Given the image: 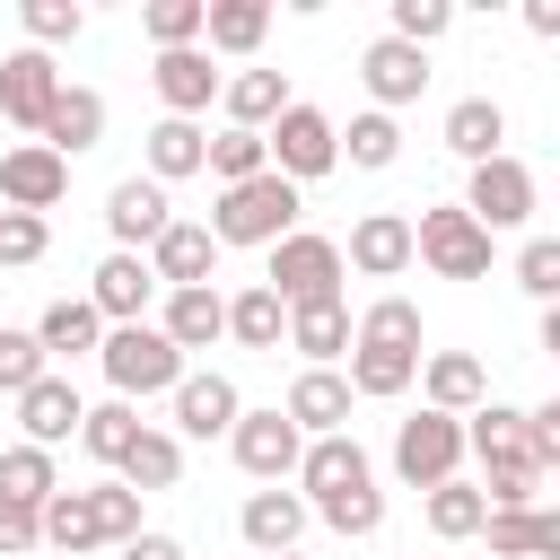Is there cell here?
<instances>
[{"instance_id":"obj_12","label":"cell","mask_w":560,"mask_h":560,"mask_svg":"<svg viewBox=\"0 0 560 560\" xmlns=\"http://www.w3.org/2000/svg\"><path fill=\"white\" fill-rule=\"evenodd\" d=\"M166 219H175V201H166V184H149V175H122V184L105 192L114 254H149V245L166 236Z\"/></svg>"},{"instance_id":"obj_22","label":"cell","mask_w":560,"mask_h":560,"mask_svg":"<svg viewBox=\"0 0 560 560\" xmlns=\"http://www.w3.org/2000/svg\"><path fill=\"white\" fill-rule=\"evenodd\" d=\"M359 79H368V96H376V114H394V105H411V96L429 88V52H411V44H394V35H376V44L359 52Z\"/></svg>"},{"instance_id":"obj_3","label":"cell","mask_w":560,"mask_h":560,"mask_svg":"<svg viewBox=\"0 0 560 560\" xmlns=\"http://www.w3.org/2000/svg\"><path fill=\"white\" fill-rule=\"evenodd\" d=\"M298 184L289 175H254V184H228L219 210H210V245H280L298 228Z\"/></svg>"},{"instance_id":"obj_28","label":"cell","mask_w":560,"mask_h":560,"mask_svg":"<svg viewBox=\"0 0 560 560\" xmlns=\"http://www.w3.org/2000/svg\"><path fill=\"white\" fill-rule=\"evenodd\" d=\"M306 368H332V359H350V306L341 298H315V306H289V332H280Z\"/></svg>"},{"instance_id":"obj_35","label":"cell","mask_w":560,"mask_h":560,"mask_svg":"<svg viewBox=\"0 0 560 560\" xmlns=\"http://www.w3.org/2000/svg\"><path fill=\"white\" fill-rule=\"evenodd\" d=\"M411 376H420V350H359L350 341V394H368V402H394V394H411Z\"/></svg>"},{"instance_id":"obj_50","label":"cell","mask_w":560,"mask_h":560,"mask_svg":"<svg viewBox=\"0 0 560 560\" xmlns=\"http://www.w3.org/2000/svg\"><path fill=\"white\" fill-rule=\"evenodd\" d=\"M35 551H44V525H35V508L0 499V560H35Z\"/></svg>"},{"instance_id":"obj_26","label":"cell","mask_w":560,"mask_h":560,"mask_svg":"<svg viewBox=\"0 0 560 560\" xmlns=\"http://www.w3.org/2000/svg\"><path fill=\"white\" fill-rule=\"evenodd\" d=\"M35 140H44L52 158H79V149H96V140H105V96L61 79V96H52V114H44V131H35Z\"/></svg>"},{"instance_id":"obj_34","label":"cell","mask_w":560,"mask_h":560,"mask_svg":"<svg viewBox=\"0 0 560 560\" xmlns=\"http://www.w3.org/2000/svg\"><path fill=\"white\" fill-rule=\"evenodd\" d=\"M280 332H289V306H280L262 280L228 298V341H236V350H280Z\"/></svg>"},{"instance_id":"obj_37","label":"cell","mask_w":560,"mask_h":560,"mask_svg":"<svg viewBox=\"0 0 560 560\" xmlns=\"http://www.w3.org/2000/svg\"><path fill=\"white\" fill-rule=\"evenodd\" d=\"M332 149H341V158H350V166H368V175H385V166H394V158H402V122H394V114H376V105H368V114H350V131H341V140H332Z\"/></svg>"},{"instance_id":"obj_48","label":"cell","mask_w":560,"mask_h":560,"mask_svg":"<svg viewBox=\"0 0 560 560\" xmlns=\"http://www.w3.org/2000/svg\"><path fill=\"white\" fill-rule=\"evenodd\" d=\"M44 368H52V359L35 350V332H9V324H0V394L18 402V394H26L35 376H44Z\"/></svg>"},{"instance_id":"obj_23","label":"cell","mask_w":560,"mask_h":560,"mask_svg":"<svg viewBox=\"0 0 560 560\" xmlns=\"http://www.w3.org/2000/svg\"><path fill=\"white\" fill-rule=\"evenodd\" d=\"M158 105L175 114V122H192V114H210V96H219V70H210V52L201 44H184V52H158Z\"/></svg>"},{"instance_id":"obj_49","label":"cell","mask_w":560,"mask_h":560,"mask_svg":"<svg viewBox=\"0 0 560 560\" xmlns=\"http://www.w3.org/2000/svg\"><path fill=\"white\" fill-rule=\"evenodd\" d=\"M44 245H52V228H44V219H26V210H0V262H9V271L44 262Z\"/></svg>"},{"instance_id":"obj_41","label":"cell","mask_w":560,"mask_h":560,"mask_svg":"<svg viewBox=\"0 0 560 560\" xmlns=\"http://www.w3.org/2000/svg\"><path fill=\"white\" fill-rule=\"evenodd\" d=\"M481 516H490V508H481V490H472L464 472L429 490V534H438V542H472V534H481Z\"/></svg>"},{"instance_id":"obj_18","label":"cell","mask_w":560,"mask_h":560,"mask_svg":"<svg viewBox=\"0 0 560 560\" xmlns=\"http://www.w3.org/2000/svg\"><path fill=\"white\" fill-rule=\"evenodd\" d=\"M140 262H149V280H158V289H210V271H219V245H210V228H192V219H166V236H158Z\"/></svg>"},{"instance_id":"obj_21","label":"cell","mask_w":560,"mask_h":560,"mask_svg":"<svg viewBox=\"0 0 560 560\" xmlns=\"http://www.w3.org/2000/svg\"><path fill=\"white\" fill-rule=\"evenodd\" d=\"M289 429L298 438H341L350 429V385H341V368H298V385H289Z\"/></svg>"},{"instance_id":"obj_17","label":"cell","mask_w":560,"mask_h":560,"mask_svg":"<svg viewBox=\"0 0 560 560\" xmlns=\"http://www.w3.org/2000/svg\"><path fill=\"white\" fill-rule=\"evenodd\" d=\"M52 96H61V70H52V52H35V44H18V52L0 61V114H9L18 131H44V114H52Z\"/></svg>"},{"instance_id":"obj_19","label":"cell","mask_w":560,"mask_h":560,"mask_svg":"<svg viewBox=\"0 0 560 560\" xmlns=\"http://www.w3.org/2000/svg\"><path fill=\"white\" fill-rule=\"evenodd\" d=\"M411 385H420V394H429V411H446V420H464V411H481V402H490V368H481L472 350H429Z\"/></svg>"},{"instance_id":"obj_6","label":"cell","mask_w":560,"mask_h":560,"mask_svg":"<svg viewBox=\"0 0 560 560\" xmlns=\"http://www.w3.org/2000/svg\"><path fill=\"white\" fill-rule=\"evenodd\" d=\"M411 262H429L438 280H481L490 271V236L464 219V201H438L411 219Z\"/></svg>"},{"instance_id":"obj_45","label":"cell","mask_w":560,"mask_h":560,"mask_svg":"<svg viewBox=\"0 0 560 560\" xmlns=\"http://www.w3.org/2000/svg\"><path fill=\"white\" fill-rule=\"evenodd\" d=\"M446 26H455V0H394V26H385V35L411 44V52H429Z\"/></svg>"},{"instance_id":"obj_32","label":"cell","mask_w":560,"mask_h":560,"mask_svg":"<svg viewBox=\"0 0 560 560\" xmlns=\"http://www.w3.org/2000/svg\"><path fill=\"white\" fill-rule=\"evenodd\" d=\"M96 341H105V324H96L88 298H52V306L35 315V350H44V359H79V350H96Z\"/></svg>"},{"instance_id":"obj_43","label":"cell","mask_w":560,"mask_h":560,"mask_svg":"<svg viewBox=\"0 0 560 560\" xmlns=\"http://www.w3.org/2000/svg\"><path fill=\"white\" fill-rule=\"evenodd\" d=\"M201 18H210V0H149V9H140V26H149V44H158V52L201 44Z\"/></svg>"},{"instance_id":"obj_11","label":"cell","mask_w":560,"mask_h":560,"mask_svg":"<svg viewBox=\"0 0 560 560\" xmlns=\"http://www.w3.org/2000/svg\"><path fill=\"white\" fill-rule=\"evenodd\" d=\"M228 446H236V464H245L254 481H289V472H298V455H306V438L289 429V411H280V402H271V411H236Z\"/></svg>"},{"instance_id":"obj_46","label":"cell","mask_w":560,"mask_h":560,"mask_svg":"<svg viewBox=\"0 0 560 560\" xmlns=\"http://www.w3.org/2000/svg\"><path fill=\"white\" fill-rule=\"evenodd\" d=\"M306 516H324L332 534H350V542H368V534L385 525V490L368 481V490H350V499H324V508H306Z\"/></svg>"},{"instance_id":"obj_44","label":"cell","mask_w":560,"mask_h":560,"mask_svg":"<svg viewBox=\"0 0 560 560\" xmlns=\"http://www.w3.org/2000/svg\"><path fill=\"white\" fill-rule=\"evenodd\" d=\"M18 18H26V44H35V52L79 44V26H88V9H79V0H18Z\"/></svg>"},{"instance_id":"obj_42","label":"cell","mask_w":560,"mask_h":560,"mask_svg":"<svg viewBox=\"0 0 560 560\" xmlns=\"http://www.w3.org/2000/svg\"><path fill=\"white\" fill-rule=\"evenodd\" d=\"M201 175H219V192H228V184H254V175H271V158H262V131H219V140L201 149Z\"/></svg>"},{"instance_id":"obj_2","label":"cell","mask_w":560,"mask_h":560,"mask_svg":"<svg viewBox=\"0 0 560 560\" xmlns=\"http://www.w3.org/2000/svg\"><path fill=\"white\" fill-rule=\"evenodd\" d=\"M96 368H105L114 402H149V394H175V376H184V350H175L158 324H114V332L96 341Z\"/></svg>"},{"instance_id":"obj_4","label":"cell","mask_w":560,"mask_h":560,"mask_svg":"<svg viewBox=\"0 0 560 560\" xmlns=\"http://www.w3.org/2000/svg\"><path fill=\"white\" fill-rule=\"evenodd\" d=\"M332 140H341V122H332L324 105H298V96H289V105H280V122L262 131V158H271V175L315 184V175H332V166H341V149H332Z\"/></svg>"},{"instance_id":"obj_24","label":"cell","mask_w":560,"mask_h":560,"mask_svg":"<svg viewBox=\"0 0 560 560\" xmlns=\"http://www.w3.org/2000/svg\"><path fill=\"white\" fill-rule=\"evenodd\" d=\"M158 332L192 359V350H210V341H228V298L219 289H166V306H158Z\"/></svg>"},{"instance_id":"obj_10","label":"cell","mask_w":560,"mask_h":560,"mask_svg":"<svg viewBox=\"0 0 560 560\" xmlns=\"http://www.w3.org/2000/svg\"><path fill=\"white\" fill-rule=\"evenodd\" d=\"M61 192H70V158H52L44 140H18V149L0 158V210H26V219H44Z\"/></svg>"},{"instance_id":"obj_8","label":"cell","mask_w":560,"mask_h":560,"mask_svg":"<svg viewBox=\"0 0 560 560\" xmlns=\"http://www.w3.org/2000/svg\"><path fill=\"white\" fill-rule=\"evenodd\" d=\"M455 464H464V420H446V411H411V420H394V472L411 481V490H438V481H455Z\"/></svg>"},{"instance_id":"obj_33","label":"cell","mask_w":560,"mask_h":560,"mask_svg":"<svg viewBox=\"0 0 560 560\" xmlns=\"http://www.w3.org/2000/svg\"><path fill=\"white\" fill-rule=\"evenodd\" d=\"M201 149H210V131L201 122H149V184H184V175H201Z\"/></svg>"},{"instance_id":"obj_25","label":"cell","mask_w":560,"mask_h":560,"mask_svg":"<svg viewBox=\"0 0 560 560\" xmlns=\"http://www.w3.org/2000/svg\"><path fill=\"white\" fill-rule=\"evenodd\" d=\"M236 534H245L262 560H271V551H298V534H306V499L271 481V490H254V499L236 508Z\"/></svg>"},{"instance_id":"obj_1","label":"cell","mask_w":560,"mask_h":560,"mask_svg":"<svg viewBox=\"0 0 560 560\" xmlns=\"http://www.w3.org/2000/svg\"><path fill=\"white\" fill-rule=\"evenodd\" d=\"M35 525H44V551L52 560H88V551H122L131 534H140V490H122V481H96V490H52L44 508H35Z\"/></svg>"},{"instance_id":"obj_53","label":"cell","mask_w":560,"mask_h":560,"mask_svg":"<svg viewBox=\"0 0 560 560\" xmlns=\"http://www.w3.org/2000/svg\"><path fill=\"white\" fill-rule=\"evenodd\" d=\"M271 560H298V551H271Z\"/></svg>"},{"instance_id":"obj_51","label":"cell","mask_w":560,"mask_h":560,"mask_svg":"<svg viewBox=\"0 0 560 560\" xmlns=\"http://www.w3.org/2000/svg\"><path fill=\"white\" fill-rule=\"evenodd\" d=\"M122 560H192V551H184L175 534H158V525H140V534L122 542Z\"/></svg>"},{"instance_id":"obj_39","label":"cell","mask_w":560,"mask_h":560,"mask_svg":"<svg viewBox=\"0 0 560 560\" xmlns=\"http://www.w3.org/2000/svg\"><path fill=\"white\" fill-rule=\"evenodd\" d=\"M350 341H359V350H420V306H411V298H376V306L350 324Z\"/></svg>"},{"instance_id":"obj_47","label":"cell","mask_w":560,"mask_h":560,"mask_svg":"<svg viewBox=\"0 0 560 560\" xmlns=\"http://www.w3.org/2000/svg\"><path fill=\"white\" fill-rule=\"evenodd\" d=\"M516 289L542 298V306L560 298V236H525V245H516Z\"/></svg>"},{"instance_id":"obj_16","label":"cell","mask_w":560,"mask_h":560,"mask_svg":"<svg viewBox=\"0 0 560 560\" xmlns=\"http://www.w3.org/2000/svg\"><path fill=\"white\" fill-rule=\"evenodd\" d=\"M464 455H481V472H499V464H534V472H542L534 429H525V402H481V411H464Z\"/></svg>"},{"instance_id":"obj_40","label":"cell","mask_w":560,"mask_h":560,"mask_svg":"<svg viewBox=\"0 0 560 560\" xmlns=\"http://www.w3.org/2000/svg\"><path fill=\"white\" fill-rule=\"evenodd\" d=\"M140 429H149V420H140L131 402H88V420H79V446H88L96 464H122Z\"/></svg>"},{"instance_id":"obj_36","label":"cell","mask_w":560,"mask_h":560,"mask_svg":"<svg viewBox=\"0 0 560 560\" xmlns=\"http://www.w3.org/2000/svg\"><path fill=\"white\" fill-rule=\"evenodd\" d=\"M262 35H271V0H210V18H201L210 52H254Z\"/></svg>"},{"instance_id":"obj_52","label":"cell","mask_w":560,"mask_h":560,"mask_svg":"<svg viewBox=\"0 0 560 560\" xmlns=\"http://www.w3.org/2000/svg\"><path fill=\"white\" fill-rule=\"evenodd\" d=\"M525 26L551 44V35H560V0H525Z\"/></svg>"},{"instance_id":"obj_20","label":"cell","mask_w":560,"mask_h":560,"mask_svg":"<svg viewBox=\"0 0 560 560\" xmlns=\"http://www.w3.org/2000/svg\"><path fill=\"white\" fill-rule=\"evenodd\" d=\"M79 420H88V402H79V385L52 376V368L18 394V429H26V446H44V455H52L61 438H79Z\"/></svg>"},{"instance_id":"obj_13","label":"cell","mask_w":560,"mask_h":560,"mask_svg":"<svg viewBox=\"0 0 560 560\" xmlns=\"http://www.w3.org/2000/svg\"><path fill=\"white\" fill-rule=\"evenodd\" d=\"M341 271H359V280H402V271H411V219H402V210H368V219L350 228V245H341Z\"/></svg>"},{"instance_id":"obj_14","label":"cell","mask_w":560,"mask_h":560,"mask_svg":"<svg viewBox=\"0 0 560 560\" xmlns=\"http://www.w3.org/2000/svg\"><path fill=\"white\" fill-rule=\"evenodd\" d=\"M149 298H158V280H149L140 254H105V262L88 271V306H96L105 332H114V324H149Z\"/></svg>"},{"instance_id":"obj_38","label":"cell","mask_w":560,"mask_h":560,"mask_svg":"<svg viewBox=\"0 0 560 560\" xmlns=\"http://www.w3.org/2000/svg\"><path fill=\"white\" fill-rule=\"evenodd\" d=\"M52 490H61V472H52V455H44V446H26V438H18V446H0V499L44 508Z\"/></svg>"},{"instance_id":"obj_7","label":"cell","mask_w":560,"mask_h":560,"mask_svg":"<svg viewBox=\"0 0 560 560\" xmlns=\"http://www.w3.org/2000/svg\"><path fill=\"white\" fill-rule=\"evenodd\" d=\"M534 201H542V184H534V166H525V158H481V166H472V184H464V219H472L481 236L525 228V219H534Z\"/></svg>"},{"instance_id":"obj_9","label":"cell","mask_w":560,"mask_h":560,"mask_svg":"<svg viewBox=\"0 0 560 560\" xmlns=\"http://www.w3.org/2000/svg\"><path fill=\"white\" fill-rule=\"evenodd\" d=\"M376 481V464H368V446L341 429V438H306V455H298V499L306 508H324V499H350V490H368Z\"/></svg>"},{"instance_id":"obj_30","label":"cell","mask_w":560,"mask_h":560,"mask_svg":"<svg viewBox=\"0 0 560 560\" xmlns=\"http://www.w3.org/2000/svg\"><path fill=\"white\" fill-rule=\"evenodd\" d=\"M490 551L499 560H560V516L551 508H508V516H481Z\"/></svg>"},{"instance_id":"obj_5","label":"cell","mask_w":560,"mask_h":560,"mask_svg":"<svg viewBox=\"0 0 560 560\" xmlns=\"http://www.w3.org/2000/svg\"><path fill=\"white\" fill-rule=\"evenodd\" d=\"M262 289H271L280 306L341 298V245H332V236H315V228H289V236L271 245V271H262Z\"/></svg>"},{"instance_id":"obj_31","label":"cell","mask_w":560,"mask_h":560,"mask_svg":"<svg viewBox=\"0 0 560 560\" xmlns=\"http://www.w3.org/2000/svg\"><path fill=\"white\" fill-rule=\"evenodd\" d=\"M114 472H122V490H140V499H149V490H175V481H184V438H175V429H140Z\"/></svg>"},{"instance_id":"obj_27","label":"cell","mask_w":560,"mask_h":560,"mask_svg":"<svg viewBox=\"0 0 560 560\" xmlns=\"http://www.w3.org/2000/svg\"><path fill=\"white\" fill-rule=\"evenodd\" d=\"M446 149H455L464 166L508 158V105H499V96H455V105H446Z\"/></svg>"},{"instance_id":"obj_15","label":"cell","mask_w":560,"mask_h":560,"mask_svg":"<svg viewBox=\"0 0 560 560\" xmlns=\"http://www.w3.org/2000/svg\"><path fill=\"white\" fill-rule=\"evenodd\" d=\"M166 402H175V429H184V438H228L236 411H245V394H236L219 368H184Z\"/></svg>"},{"instance_id":"obj_29","label":"cell","mask_w":560,"mask_h":560,"mask_svg":"<svg viewBox=\"0 0 560 560\" xmlns=\"http://www.w3.org/2000/svg\"><path fill=\"white\" fill-rule=\"evenodd\" d=\"M219 105H228V131H271L280 105H289V79L280 70H236V79H219Z\"/></svg>"}]
</instances>
